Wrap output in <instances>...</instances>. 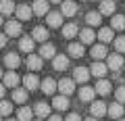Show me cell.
Here are the masks:
<instances>
[{
  "label": "cell",
  "mask_w": 125,
  "mask_h": 121,
  "mask_svg": "<svg viewBox=\"0 0 125 121\" xmlns=\"http://www.w3.org/2000/svg\"><path fill=\"white\" fill-rule=\"evenodd\" d=\"M19 81H21V77L17 75L15 71H9V73H4V77H2V84H4V88H17L19 86Z\"/></svg>",
  "instance_id": "obj_4"
},
{
  "label": "cell",
  "mask_w": 125,
  "mask_h": 121,
  "mask_svg": "<svg viewBox=\"0 0 125 121\" xmlns=\"http://www.w3.org/2000/svg\"><path fill=\"white\" fill-rule=\"evenodd\" d=\"M40 90L42 92H44V94H54V92H56V81L52 79V77H46V79H42L40 81Z\"/></svg>",
  "instance_id": "obj_10"
},
{
  "label": "cell",
  "mask_w": 125,
  "mask_h": 121,
  "mask_svg": "<svg viewBox=\"0 0 125 121\" xmlns=\"http://www.w3.org/2000/svg\"><path fill=\"white\" fill-rule=\"evenodd\" d=\"M4 65L13 71V69H17L19 65H21V56H19V54H15V52H9V54L4 56Z\"/></svg>",
  "instance_id": "obj_14"
},
{
  "label": "cell",
  "mask_w": 125,
  "mask_h": 121,
  "mask_svg": "<svg viewBox=\"0 0 125 121\" xmlns=\"http://www.w3.org/2000/svg\"><path fill=\"white\" fill-rule=\"evenodd\" d=\"M79 33V27L75 23H67V25L62 27V38H75Z\"/></svg>",
  "instance_id": "obj_34"
},
{
  "label": "cell",
  "mask_w": 125,
  "mask_h": 121,
  "mask_svg": "<svg viewBox=\"0 0 125 121\" xmlns=\"http://www.w3.org/2000/svg\"><path fill=\"white\" fill-rule=\"evenodd\" d=\"M115 50L117 52H125V36L115 38Z\"/></svg>",
  "instance_id": "obj_37"
},
{
  "label": "cell",
  "mask_w": 125,
  "mask_h": 121,
  "mask_svg": "<svg viewBox=\"0 0 125 121\" xmlns=\"http://www.w3.org/2000/svg\"><path fill=\"white\" fill-rule=\"evenodd\" d=\"M111 29L113 32H121V29H125V17L123 15H113V19H111Z\"/></svg>",
  "instance_id": "obj_26"
},
{
  "label": "cell",
  "mask_w": 125,
  "mask_h": 121,
  "mask_svg": "<svg viewBox=\"0 0 125 121\" xmlns=\"http://www.w3.org/2000/svg\"><path fill=\"white\" fill-rule=\"evenodd\" d=\"M94 90H96L100 96L111 94V81H106V79H98V81H96V86H94Z\"/></svg>",
  "instance_id": "obj_19"
},
{
  "label": "cell",
  "mask_w": 125,
  "mask_h": 121,
  "mask_svg": "<svg viewBox=\"0 0 125 121\" xmlns=\"http://www.w3.org/2000/svg\"><path fill=\"white\" fill-rule=\"evenodd\" d=\"M33 46H36V42H33V38H31V36L21 38V42H19V48H21V52H27V54L33 52Z\"/></svg>",
  "instance_id": "obj_17"
},
{
  "label": "cell",
  "mask_w": 125,
  "mask_h": 121,
  "mask_svg": "<svg viewBox=\"0 0 125 121\" xmlns=\"http://www.w3.org/2000/svg\"><path fill=\"white\" fill-rule=\"evenodd\" d=\"M48 0H36L33 4H31V11H33V15H38V17H42V15H48Z\"/></svg>",
  "instance_id": "obj_9"
},
{
  "label": "cell",
  "mask_w": 125,
  "mask_h": 121,
  "mask_svg": "<svg viewBox=\"0 0 125 121\" xmlns=\"http://www.w3.org/2000/svg\"><path fill=\"white\" fill-rule=\"evenodd\" d=\"M0 121H2V117H0Z\"/></svg>",
  "instance_id": "obj_50"
},
{
  "label": "cell",
  "mask_w": 125,
  "mask_h": 121,
  "mask_svg": "<svg viewBox=\"0 0 125 121\" xmlns=\"http://www.w3.org/2000/svg\"><path fill=\"white\" fill-rule=\"evenodd\" d=\"M38 121H42V119H38Z\"/></svg>",
  "instance_id": "obj_51"
},
{
  "label": "cell",
  "mask_w": 125,
  "mask_h": 121,
  "mask_svg": "<svg viewBox=\"0 0 125 121\" xmlns=\"http://www.w3.org/2000/svg\"><path fill=\"white\" fill-rule=\"evenodd\" d=\"M48 121H62V119H61L58 115H50V117H48Z\"/></svg>",
  "instance_id": "obj_41"
},
{
  "label": "cell",
  "mask_w": 125,
  "mask_h": 121,
  "mask_svg": "<svg viewBox=\"0 0 125 121\" xmlns=\"http://www.w3.org/2000/svg\"><path fill=\"white\" fill-rule=\"evenodd\" d=\"M119 121H125V119H119Z\"/></svg>",
  "instance_id": "obj_49"
},
{
  "label": "cell",
  "mask_w": 125,
  "mask_h": 121,
  "mask_svg": "<svg viewBox=\"0 0 125 121\" xmlns=\"http://www.w3.org/2000/svg\"><path fill=\"white\" fill-rule=\"evenodd\" d=\"M96 38L100 40V44H108V42H113V29L111 27H102Z\"/></svg>",
  "instance_id": "obj_27"
},
{
  "label": "cell",
  "mask_w": 125,
  "mask_h": 121,
  "mask_svg": "<svg viewBox=\"0 0 125 121\" xmlns=\"http://www.w3.org/2000/svg\"><path fill=\"white\" fill-rule=\"evenodd\" d=\"M4 92H6V88H4V84H0V98L4 96Z\"/></svg>",
  "instance_id": "obj_42"
},
{
  "label": "cell",
  "mask_w": 125,
  "mask_h": 121,
  "mask_svg": "<svg viewBox=\"0 0 125 121\" xmlns=\"http://www.w3.org/2000/svg\"><path fill=\"white\" fill-rule=\"evenodd\" d=\"M52 65L56 71H65V69L69 67V56L67 54H56V56L52 58Z\"/></svg>",
  "instance_id": "obj_11"
},
{
  "label": "cell",
  "mask_w": 125,
  "mask_h": 121,
  "mask_svg": "<svg viewBox=\"0 0 125 121\" xmlns=\"http://www.w3.org/2000/svg\"><path fill=\"white\" fill-rule=\"evenodd\" d=\"M98 13L100 15H111V17H113V13H115V2H113V0H102Z\"/></svg>",
  "instance_id": "obj_31"
},
{
  "label": "cell",
  "mask_w": 125,
  "mask_h": 121,
  "mask_svg": "<svg viewBox=\"0 0 125 121\" xmlns=\"http://www.w3.org/2000/svg\"><path fill=\"white\" fill-rule=\"evenodd\" d=\"M6 38H17L21 36V21H6Z\"/></svg>",
  "instance_id": "obj_6"
},
{
  "label": "cell",
  "mask_w": 125,
  "mask_h": 121,
  "mask_svg": "<svg viewBox=\"0 0 125 121\" xmlns=\"http://www.w3.org/2000/svg\"><path fill=\"white\" fill-rule=\"evenodd\" d=\"M2 23H4V21H2V15H0V25H2Z\"/></svg>",
  "instance_id": "obj_46"
},
{
  "label": "cell",
  "mask_w": 125,
  "mask_h": 121,
  "mask_svg": "<svg viewBox=\"0 0 125 121\" xmlns=\"http://www.w3.org/2000/svg\"><path fill=\"white\" fill-rule=\"evenodd\" d=\"M15 13H17V19H19V21H29V17L33 15V11H31L29 4H19L17 9H15Z\"/></svg>",
  "instance_id": "obj_7"
},
{
  "label": "cell",
  "mask_w": 125,
  "mask_h": 121,
  "mask_svg": "<svg viewBox=\"0 0 125 121\" xmlns=\"http://www.w3.org/2000/svg\"><path fill=\"white\" fill-rule=\"evenodd\" d=\"M108 111V107L102 102V100H96V102H92V107H90V113H92L94 119H100V117H104Z\"/></svg>",
  "instance_id": "obj_3"
},
{
  "label": "cell",
  "mask_w": 125,
  "mask_h": 121,
  "mask_svg": "<svg viewBox=\"0 0 125 121\" xmlns=\"http://www.w3.org/2000/svg\"><path fill=\"white\" fill-rule=\"evenodd\" d=\"M48 2H62V0H48Z\"/></svg>",
  "instance_id": "obj_45"
},
{
  "label": "cell",
  "mask_w": 125,
  "mask_h": 121,
  "mask_svg": "<svg viewBox=\"0 0 125 121\" xmlns=\"http://www.w3.org/2000/svg\"><path fill=\"white\" fill-rule=\"evenodd\" d=\"M52 107L56 109V111H67V109H69V98H67V96H54Z\"/></svg>",
  "instance_id": "obj_25"
},
{
  "label": "cell",
  "mask_w": 125,
  "mask_h": 121,
  "mask_svg": "<svg viewBox=\"0 0 125 121\" xmlns=\"http://www.w3.org/2000/svg\"><path fill=\"white\" fill-rule=\"evenodd\" d=\"M85 23H88L90 27L100 25V23H102V15H100V13H96V11H90V13L85 15Z\"/></svg>",
  "instance_id": "obj_24"
},
{
  "label": "cell",
  "mask_w": 125,
  "mask_h": 121,
  "mask_svg": "<svg viewBox=\"0 0 125 121\" xmlns=\"http://www.w3.org/2000/svg\"><path fill=\"white\" fill-rule=\"evenodd\" d=\"M46 23H48V27H61L62 25V15L61 13H48L46 15Z\"/></svg>",
  "instance_id": "obj_20"
},
{
  "label": "cell",
  "mask_w": 125,
  "mask_h": 121,
  "mask_svg": "<svg viewBox=\"0 0 125 121\" xmlns=\"http://www.w3.org/2000/svg\"><path fill=\"white\" fill-rule=\"evenodd\" d=\"M123 104H119V102H113L111 107H108V111H106V115H111L113 119H123Z\"/></svg>",
  "instance_id": "obj_18"
},
{
  "label": "cell",
  "mask_w": 125,
  "mask_h": 121,
  "mask_svg": "<svg viewBox=\"0 0 125 121\" xmlns=\"http://www.w3.org/2000/svg\"><path fill=\"white\" fill-rule=\"evenodd\" d=\"M6 121H17V119H6Z\"/></svg>",
  "instance_id": "obj_47"
},
{
  "label": "cell",
  "mask_w": 125,
  "mask_h": 121,
  "mask_svg": "<svg viewBox=\"0 0 125 121\" xmlns=\"http://www.w3.org/2000/svg\"><path fill=\"white\" fill-rule=\"evenodd\" d=\"M96 2H102V0H96Z\"/></svg>",
  "instance_id": "obj_48"
},
{
  "label": "cell",
  "mask_w": 125,
  "mask_h": 121,
  "mask_svg": "<svg viewBox=\"0 0 125 121\" xmlns=\"http://www.w3.org/2000/svg\"><path fill=\"white\" fill-rule=\"evenodd\" d=\"M56 90L61 92V96H69L75 92V81L73 79H67V77H62L61 81L56 84Z\"/></svg>",
  "instance_id": "obj_1"
},
{
  "label": "cell",
  "mask_w": 125,
  "mask_h": 121,
  "mask_svg": "<svg viewBox=\"0 0 125 121\" xmlns=\"http://www.w3.org/2000/svg\"><path fill=\"white\" fill-rule=\"evenodd\" d=\"M2 77H4V71H2V69H0V79H2Z\"/></svg>",
  "instance_id": "obj_43"
},
{
  "label": "cell",
  "mask_w": 125,
  "mask_h": 121,
  "mask_svg": "<svg viewBox=\"0 0 125 121\" xmlns=\"http://www.w3.org/2000/svg\"><path fill=\"white\" fill-rule=\"evenodd\" d=\"M23 84H25V90H38L40 88V79H38L36 75H33V73H27L25 77H23Z\"/></svg>",
  "instance_id": "obj_13"
},
{
  "label": "cell",
  "mask_w": 125,
  "mask_h": 121,
  "mask_svg": "<svg viewBox=\"0 0 125 121\" xmlns=\"http://www.w3.org/2000/svg\"><path fill=\"white\" fill-rule=\"evenodd\" d=\"M31 38H33V42H44L46 44V38H48L46 27H36V29L31 32Z\"/></svg>",
  "instance_id": "obj_32"
},
{
  "label": "cell",
  "mask_w": 125,
  "mask_h": 121,
  "mask_svg": "<svg viewBox=\"0 0 125 121\" xmlns=\"http://www.w3.org/2000/svg\"><path fill=\"white\" fill-rule=\"evenodd\" d=\"M94 96H96V90H94V88H90V86L79 88V100H83V102H92Z\"/></svg>",
  "instance_id": "obj_15"
},
{
  "label": "cell",
  "mask_w": 125,
  "mask_h": 121,
  "mask_svg": "<svg viewBox=\"0 0 125 121\" xmlns=\"http://www.w3.org/2000/svg\"><path fill=\"white\" fill-rule=\"evenodd\" d=\"M106 71H108L106 63H100V61H94V65L90 67V75L98 77V79H104V75H106Z\"/></svg>",
  "instance_id": "obj_2"
},
{
  "label": "cell",
  "mask_w": 125,
  "mask_h": 121,
  "mask_svg": "<svg viewBox=\"0 0 125 121\" xmlns=\"http://www.w3.org/2000/svg\"><path fill=\"white\" fill-rule=\"evenodd\" d=\"M90 79V69L88 67H77L73 71V81H79V84H85Z\"/></svg>",
  "instance_id": "obj_12"
},
{
  "label": "cell",
  "mask_w": 125,
  "mask_h": 121,
  "mask_svg": "<svg viewBox=\"0 0 125 121\" xmlns=\"http://www.w3.org/2000/svg\"><path fill=\"white\" fill-rule=\"evenodd\" d=\"M106 67L111 69V71H119V69L123 67V56H121V54H108Z\"/></svg>",
  "instance_id": "obj_8"
},
{
  "label": "cell",
  "mask_w": 125,
  "mask_h": 121,
  "mask_svg": "<svg viewBox=\"0 0 125 121\" xmlns=\"http://www.w3.org/2000/svg\"><path fill=\"white\" fill-rule=\"evenodd\" d=\"M40 56L42 58H54L56 56V48L46 42V44H42V48H40Z\"/></svg>",
  "instance_id": "obj_22"
},
{
  "label": "cell",
  "mask_w": 125,
  "mask_h": 121,
  "mask_svg": "<svg viewBox=\"0 0 125 121\" xmlns=\"http://www.w3.org/2000/svg\"><path fill=\"white\" fill-rule=\"evenodd\" d=\"M25 100H27V90H25V88H15V90H13V102L23 104Z\"/></svg>",
  "instance_id": "obj_29"
},
{
  "label": "cell",
  "mask_w": 125,
  "mask_h": 121,
  "mask_svg": "<svg viewBox=\"0 0 125 121\" xmlns=\"http://www.w3.org/2000/svg\"><path fill=\"white\" fill-rule=\"evenodd\" d=\"M17 121H33V111L29 107H21L17 113Z\"/></svg>",
  "instance_id": "obj_30"
},
{
  "label": "cell",
  "mask_w": 125,
  "mask_h": 121,
  "mask_svg": "<svg viewBox=\"0 0 125 121\" xmlns=\"http://www.w3.org/2000/svg\"><path fill=\"white\" fill-rule=\"evenodd\" d=\"M65 121H81V117L77 115V113H71V115H67V119Z\"/></svg>",
  "instance_id": "obj_39"
},
{
  "label": "cell",
  "mask_w": 125,
  "mask_h": 121,
  "mask_svg": "<svg viewBox=\"0 0 125 121\" xmlns=\"http://www.w3.org/2000/svg\"><path fill=\"white\" fill-rule=\"evenodd\" d=\"M4 44H6V33H2V32H0V48H2Z\"/></svg>",
  "instance_id": "obj_40"
},
{
  "label": "cell",
  "mask_w": 125,
  "mask_h": 121,
  "mask_svg": "<svg viewBox=\"0 0 125 121\" xmlns=\"http://www.w3.org/2000/svg\"><path fill=\"white\" fill-rule=\"evenodd\" d=\"M94 38H96V33H94L92 29H81V32H79V42H81L83 46H85V44H92Z\"/></svg>",
  "instance_id": "obj_33"
},
{
  "label": "cell",
  "mask_w": 125,
  "mask_h": 121,
  "mask_svg": "<svg viewBox=\"0 0 125 121\" xmlns=\"http://www.w3.org/2000/svg\"><path fill=\"white\" fill-rule=\"evenodd\" d=\"M92 56H94V61H100V58L108 56L106 46H104V44H94V46H92Z\"/></svg>",
  "instance_id": "obj_21"
},
{
  "label": "cell",
  "mask_w": 125,
  "mask_h": 121,
  "mask_svg": "<svg viewBox=\"0 0 125 121\" xmlns=\"http://www.w3.org/2000/svg\"><path fill=\"white\" fill-rule=\"evenodd\" d=\"M115 96H117V102H119V104L125 102V86H119V88H117Z\"/></svg>",
  "instance_id": "obj_38"
},
{
  "label": "cell",
  "mask_w": 125,
  "mask_h": 121,
  "mask_svg": "<svg viewBox=\"0 0 125 121\" xmlns=\"http://www.w3.org/2000/svg\"><path fill=\"white\" fill-rule=\"evenodd\" d=\"M75 13H77L75 2H73V0H62V4H61V15L62 17H73Z\"/></svg>",
  "instance_id": "obj_5"
},
{
  "label": "cell",
  "mask_w": 125,
  "mask_h": 121,
  "mask_svg": "<svg viewBox=\"0 0 125 121\" xmlns=\"http://www.w3.org/2000/svg\"><path fill=\"white\" fill-rule=\"evenodd\" d=\"M27 67L31 71H40L42 69V56L40 54H27Z\"/></svg>",
  "instance_id": "obj_16"
},
{
  "label": "cell",
  "mask_w": 125,
  "mask_h": 121,
  "mask_svg": "<svg viewBox=\"0 0 125 121\" xmlns=\"http://www.w3.org/2000/svg\"><path fill=\"white\" fill-rule=\"evenodd\" d=\"M33 113H36L40 119H46V117H50V104H46V102H38L36 109H33Z\"/></svg>",
  "instance_id": "obj_23"
},
{
  "label": "cell",
  "mask_w": 125,
  "mask_h": 121,
  "mask_svg": "<svg viewBox=\"0 0 125 121\" xmlns=\"http://www.w3.org/2000/svg\"><path fill=\"white\" fill-rule=\"evenodd\" d=\"M15 11V4L13 0H0V15L4 17V15H10Z\"/></svg>",
  "instance_id": "obj_35"
},
{
  "label": "cell",
  "mask_w": 125,
  "mask_h": 121,
  "mask_svg": "<svg viewBox=\"0 0 125 121\" xmlns=\"http://www.w3.org/2000/svg\"><path fill=\"white\" fill-rule=\"evenodd\" d=\"M83 52H85V48H83L81 42H73V44H69V54H71V56L79 58V56H83Z\"/></svg>",
  "instance_id": "obj_28"
},
{
  "label": "cell",
  "mask_w": 125,
  "mask_h": 121,
  "mask_svg": "<svg viewBox=\"0 0 125 121\" xmlns=\"http://www.w3.org/2000/svg\"><path fill=\"white\" fill-rule=\"evenodd\" d=\"M85 121H98V119H94V117H90V119H85Z\"/></svg>",
  "instance_id": "obj_44"
},
{
  "label": "cell",
  "mask_w": 125,
  "mask_h": 121,
  "mask_svg": "<svg viewBox=\"0 0 125 121\" xmlns=\"http://www.w3.org/2000/svg\"><path fill=\"white\" fill-rule=\"evenodd\" d=\"M13 113V102L9 100H0V117H6Z\"/></svg>",
  "instance_id": "obj_36"
}]
</instances>
